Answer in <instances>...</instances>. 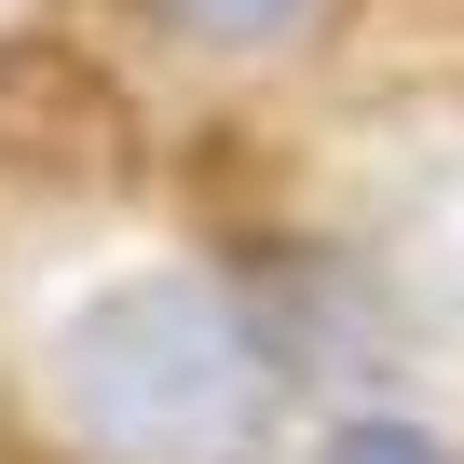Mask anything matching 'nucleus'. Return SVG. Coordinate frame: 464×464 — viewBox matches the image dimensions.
I'll return each mask as SVG.
<instances>
[{"label": "nucleus", "mask_w": 464, "mask_h": 464, "mask_svg": "<svg viewBox=\"0 0 464 464\" xmlns=\"http://www.w3.org/2000/svg\"><path fill=\"white\" fill-rule=\"evenodd\" d=\"M55 423L82 464H246L274 437L287 355L218 274H123L55 328Z\"/></svg>", "instance_id": "nucleus-1"}, {"label": "nucleus", "mask_w": 464, "mask_h": 464, "mask_svg": "<svg viewBox=\"0 0 464 464\" xmlns=\"http://www.w3.org/2000/svg\"><path fill=\"white\" fill-rule=\"evenodd\" d=\"M164 28H191V42H287L301 28V0H150Z\"/></svg>", "instance_id": "nucleus-2"}, {"label": "nucleus", "mask_w": 464, "mask_h": 464, "mask_svg": "<svg viewBox=\"0 0 464 464\" xmlns=\"http://www.w3.org/2000/svg\"><path fill=\"white\" fill-rule=\"evenodd\" d=\"M328 464H450V450H437L423 423H342V437H328Z\"/></svg>", "instance_id": "nucleus-3"}]
</instances>
